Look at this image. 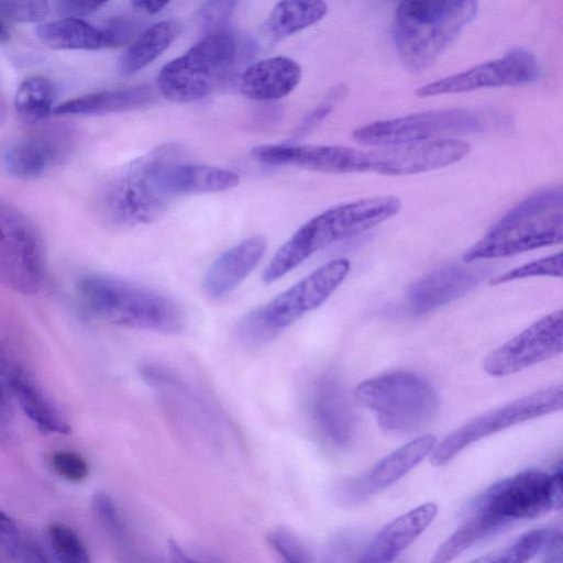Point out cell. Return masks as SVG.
<instances>
[{
    "label": "cell",
    "instance_id": "obj_1",
    "mask_svg": "<svg viewBox=\"0 0 563 563\" xmlns=\"http://www.w3.org/2000/svg\"><path fill=\"white\" fill-rule=\"evenodd\" d=\"M76 290L89 311L117 325L161 334L180 333L186 325L170 297L121 277L89 274L78 279Z\"/></svg>",
    "mask_w": 563,
    "mask_h": 563
},
{
    "label": "cell",
    "instance_id": "obj_2",
    "mask_svg": "<svg viewBox=\"0 0 563 563\" xmlns=\"http://www.w3.org/2000/svg\"><path fill=\"white\" fill-rule=\"evenodd\" d=\"M477 0H400L393 22L397 55L412 73L427 69L476 16Z\"/></svg>",
    "mask_w": 563,
    "mask_h": 563
},
{
    "label": "cell",
    "instance_id": "obj_3",
    "mask_svg": "<svg viewBox=\"0 0 563 563\" xmlns=\"http://www.w3.org/2000/svg\"><path fill=\"white\" fill-rule=\"evenodd\" d=\"M563 241V191L539 190L508 210L487 233L466 250L462 260L506 257Z\"/></svg>",
    "mask_w": 563,
    "mask_h": 563
},
{
    "label": "cell",
    "instance_id": "obj_4",
    "mask_svg": "<svg viewBox=\"0 0 563 563\" xmlns=\"http://www.w3.org/2000/svg\"><path fill=\"white\" fill-rule=\"evenodd\" d=\"M180 152L175 144L159 145L114 172L99 195V209L106 222L126 229L161 218L174 200L163 191L159 172Z\"/></svg>",
    "mask_w": 563,
    "mask_h": 563
},
{
    "label": "cell",
    "instance_id": "obj_5",
    "mask_svg": "<svg viewBox=\"0 0 563 563\" xmlns=\"http://www.w3.org/2000/svg\"><path fill=\"white\" fill-rule=\"evenodd\" d=\"M350 272L346 258L324 263L267 303L243 314L234 327L236 340L257 349L276 339L306 313L320 307Z\"/></svg>",
    "mask_w": 563,
    "mask_h": 563
},
{
    "label": "cell",
    "instance_id": "obj_6",
    "mask_svg": "<svg viewBox=\"0 0 563 563\" xmlns=\"http://www.w3.org/2000/svg\"><path fill=\"white\" fill-rule=\"evenodd\" d=\"M238 56V41L228 30L206 34L185 54L161 69L157 89L172 102L200 100L224 84Z\"/></svg>",
    "mask_w": 563,
    "mask_h": 563
},
{
    "label": "cell",
    "instance_id": "obj_7",
    "mask_svg": "<svg viewBox=\"0 0 563 563\" xmlns=\"http://www.w3.org/2000/svg\"><path fill=\"white\" fill-rule=\"evenodd\" d=\"M355 400L372 410L387 431L409 433L428 424L438 409V396L422 377L393 372L358 384Z\"/></svg>",
    "mask_w": 563,
    "mask_h": 563
},
{
    "label": "cell",
    "instance_id": "obj_8",
    "mask_svg": "<svg viewBox=\"0 0 563 563\" xmlns=\"http://www.w3.org/2000/svg\"><path fill=\"white\" fill-rule=\"evenodd\" d=\"M562 507V467L549 474L531 468L492 485L472 509L486 511L506 526Z\"/></svg>",
    "mask_w": 563,
    "mask_h": 563
},
{
    "label": "cell",
    "instance_id": "obj_9",
    "mask_svg": "<svg viewBox=\"0 0 563 563\" xmlns=\"http://www.w3.org/2000/svg\"><path fill=\"white\" fill-rule=\"evenodd\" d=\"M45 269L38 231L24 213L0 200V284L24 295L35 294Z\"/></svg>",
    "mask_w": 563,
    "mask_h": 563
},
{
    "label": "cell",
    "instance_id": "obj_10",
    "mask_svg": "<svg viewBox=\"0 0 563 563\" xmlns=\"http://www.w3.org/2000/svg\"><path fill=\"white\" fill-rule=\"evenodd\" d=\"M563 408V389L561 385L540 389L503 407L487 411L434 445L430 462L440 466L453 459L470 444L508 427L544 416Z\"/></svg>",
    "mask_w": 563,
    "mask_h": 563
},
{
    "label": "cell",
    "instance_id": "obj_11",
    "mask_svg": "<svg viewBox=\"0 0 563 563\" xmlns=\"http://www.w3.org/2000/svg\"><path fill=\"white\" fill-rule=\"evenodd\" d=\"M482 129L483 122L474 111L444 109L376 121L356 129L353 139L364 145L389 146L475 133Z\"/></svg>",
    "mask_w": 563,
    "mask_h": 563
},
{
    "label": "cell",
    "instance_id": "obj_12",
    "mask_svg": "<svg viewBox=\"0 0 563 563\" xmlns=\"http://www.w3.org/2000/svg\"><path fill=\"white\" fill-rule=\"evenodd\" d=\"M539 75L540 66L537 58L526 49L516 48L500 58L421 86L416 90V95L426 98L482 88L520 86L536 81Z\"/></svg>",
    "mask_w": 563,
    "mask_h": 563
},
{
    "label": "cell",
    "instance_id": "obj_13",
    "mask_svg": "<svg viewBox=\"0 0 563 563\" xmlns=\"http://www.w3.org/2000/svg\"><path fill=\"white\" fill-rule=\"evenodd\" d=\"M562 350L563 311L559 309L490 352L483 367L492 376H507L552 358Z\"/></svg>",
    "mask_w": 563,
    "mask_h": 563
},
{
    "label": "cell",
    "instance_id": "obj_14",
    "mask_svg": "<svg viewBox=\"0 0 563 563\" xmlns=\"http://www.w3.org/2000/svg\"><path fill=\"white\" fill-rule=\"evenodd\" d=\"M470 151L467 142L444 137L380 146L366 154L368 170L388 176H409L455 164Z\"/></svg>",
    "mask_w": 563,
    "mask_h": 563
},
{
    "label": "cell",
    "instance_id": "obj_15",
    "mask_svg": "<svg viewBox=\"0 0 563 563\" xmlns=\"http://www.w3.org/2000/svg\"><path fill=\"white\" fill-rule=\"evenodd\" d=\"M251 155L263 164L296 166L320 173L368 170L366 152L341 145L263 144L253 147Z\"/></svg>",
    "mask_w": 563,
    "mask_h": 563
},
{
    "label": "cell",
    "instance_id": "obj_16",
    "mask_svg": "<svg viewBox=\"0 0 563 563\" xmlns=\"http://www.w3.org/2000/svg\"><path fill=\"white\" fill-rule=\"evenodd\" d=\"M0 379L38 430L57 434L70 432L67 420L44 394L34 375L4 343H0Z\"/></svg>",
    "mask_w": 563,
    "mask_h": 563
},
{
    "label": "cell",
    "instance_id": "obj_17",
    "mask_svg": "<svg viewBox=\"0 0 563 563\" xmlns=\"http://www.w3.org/2000/svg\"><path fill=\"white\" fill-rule=\"evenodd\" d=\"M69 133L62 129H44L12 141L3 151L4 168L21 179L37 178L58 164L70 148Z\"/></svg>",
    "mask_w": 563,
    "mask_h": 563
},
{
    "label": "cell",
    "instance_id": "obj_18",
    "mask_svg": "<svg viewBox=\"0 0 563 563\" xmlns=\"http://www.w3.org/2000/svg\"><path fill=\"white\" fill-rule=\"evenodd\" d=\"M483 272L461 264H449L413 283L407 292L409 309L424 314L448 305L471 291L481 282Z\"/></svg>",
    "mask_w": 563,
    "mask_h": 563
},
{
    "label": "cell",
    "instance_id": "obj_19",
    "mask_svg": "<svg viewBox=\"0 0 563 563\" xmlns=\"http://www.w3.org/2000/svg\"><path fill=\"white\" fill-rule=\"evenodd\" d=\"M435 442L433 434L418 437L384 457L363 477L342 487L338 494L349 500L362 499L390 486L419 464Z\"/></svg>",
    "mask_w": 563,
    "mask_h": 563
},
{
    "label": "cell",
    "instance_id": "obj_20",
    "mask_svg": "<svg viewBox=\"0 0 563 563\" xmlns=\"http://www.w3.org/2000/svg\"><path fill=\"white\" fill-rule=\"evenodd\" d=\"M239 183L240 176L235 172L187 163L183 152L169 158L159 172L161 187L173 200L179 196L225 191Z\"/></svg>",
    "mask_w": 563,
    "mask_h": 563
},
{
    "label": "cell",
    "instance_id": "obj_21",
    "mask_svg": "<svg viewBox=\"0 0 563 563\" xmlns=\"http://www.w3.org/2000/svg\"><path fill=\"white\" fill-rule=\"evenodd\" d=\"M266 246L265 238L254 235L223 252L205 275V292L217 299L233 291L261 262Z\"/></svg>",
    "mask_w": 563,
    "mask_h": 563
},
{
    "label": "cell",
    "instance_id": "obj_22",
    "mask_svg": "<svg viewBox=\"0 0 563 563\" xmlns=\"http://www.w3.org/2000/svg\"><path fill=\"white\" fill-rule=\"evenodd\" d=\"M301 67L292 58L274 56L250 65L241 75L240 91L255 101H273L289 95L301 79Z\"/></svg>",
    "mask_w": 563,
    "mask_h": 563
},
{
    "label": "cell",
    "instance_id": "obj_23",
    "mask_svg": "<svg viewBox=\"0 0 563 563\" xmlns=\"http://www.w3.org/2000/svg\"><path fill=\"white\" fill-rule=\"evenodd\" d=\"M437 511L435 504L427 503L394 519L374 538L361 561H393L427 529Z\"/></svg>",
    "mask_w": 563,
    "mask_h": 563
},
{
    "label": "cell",
    "instance_id": "obj_24",
    "mask_svg": "<svg viewBox=\"0 0 563 563\" xmlns=\"http://www.w3.org/2000/svg\"><path fill=\"white\" fill-rule=\"evenodd\" d=\"M314 420L324 435L340 446L352 440V420L344 393L335 377L327 375L316 386L312 397Z\"/></svg>",
    "mask_w": 563,
    "mask_h": 563
},
{
    "label": "cell",
    "instance_id": "obj_25",
    "mask_svg": "<svg viewBox=\"0 0 563 563\" xmlns=\"http://www.w3.org/2000/svg\"><path fill=\"white\" fill-rule=\"evenodd\" d=\"M155 100L151 87L139 85L133 87L103 90L68 100L53 112L58 115H95L125 112L145 108Z\"/></svg>",
    "mask_w": 563,
    "mask_h": 563
},
{
    "label": "cell",
    "instance_id": "obj_26",
    "mask_svg": "<svg viewBox=\"0 0 563 563\" xmlns=\"http://www.w3.org/2000/svg\"><path fill=\"white\" fill-rule=\"evenodd\" d=\"M180 32L181 25L174 19L147 27L121 55L118 64L120 75L129 77L150 65L173 44Z\"/></svg>",
    "mask_w": 563,
    "mask_h": 563
},
{
    "label": "cell",
    "instance_id": "obj_27",
    "mask_svg": "<svg viewBox=\"0 0 563 563\" xmlns=\"http://www.w3.org/2000/svg\"><path fill=\"white\" fill-rule=\"evenodd\" d=\"M542 555L544 562L562 561V532L560 528L544 527L521 536L500 554L479 559L481 562L523 563Z\"/></svg>",
    "mask_w": 563,
    "mask_h": 563
},
{
    "label": "cell",
    "instance_id": "obj_28",
    "mask_svg": "<svg viewBox=\"0 0 563 563\" xmlns=\"http://www.w3.org/2000/svg\"><path fill=\"white\" fill-rule=\"evenodd\" d=\"M324 0H279L272 10L266 29L275 40H282L302 31L327 14Z\"/></svg>",
    "mask_w": 563,
    "mask_h": 563
},
{
    "label": "cell",
    "instance_id": "obj_29",
    "mask_svg": "<svg viewBox=\"0 0 563 563\" xmlns=\"http://www.w3.org/2000/svg\"><path fill=\"white\" fill-rule=\"evenodd\" d=\"M36 36L56 49H98L101 45L99 29L77 18H66L40 24Z\"/></svg>",
    "mask_w": 563,
    "mask_h": 563
},
{
    "label": "cell",
    "instance_id": "obj_30",
    "mask_svg": "<svg viewBox=\"0 0 563 563\" xmlns=\"http://www.w3.org/2000/svg\"><path fill=\"white\" fill-rule=\"evenodd\" d=\"M506 525L495 516L478 509H472L471 516L438 549L435 563L449 562L466 549L495 533Z\"/></svg>",
    "mask_w": 563,
    "mask_h": 563
},
{
    "label": "cell",
    "instance_id": "obj_31",
    "mask_svg": "<svg viewBox=\"0 0 563 563\" xmlns=\"http://www.w3.org/2000/svg\"><path fill=\"white\" fill-rule=\"evenodd\" d=\"M54 87L44 77L24 79L14 96V108L19 117L27 123H37L53 112Z\"/></svg>",
    "mask_w": 563,
    "mask_h": 563
},
{
    "label": "cell",
    "instance_id": "obj_32",
    "mask_svg": "<svg viewBox=\"0 0 563 563\" xmlns=\"http://www.w3.org/2000/svg\"><path fill=\"white\" fill-rule=\"evenodd\" d=\"M91 509L99 525L117 547L126 555H134L135 551L126 527L111 496L104 492H96L91 498Z\"/></svg>",
    "mask_w": 563,
    "mask_h": 563
},
{
    "label": "cell",
    "instance_id": "obj_33",
    "mask_svg": "<svg viewBox=\"0 0 563 563\" xmlns=\"http://www.w3.org/2000/svg\"><path fill=\"white\" fill-rule=\"evenodd\" d=\"M46 534L52 552L58 561L65 563L90 562L86 544L70 527L53 522L47 527Z\"/></svg>",
    "mask_w": 563,
    "mask_h": 563
},
{
    "label": "cell",
    "instance_id": "obj_34",
    "mask_svg": "<svg viewBox=\"0 0 563 563\" xmlns=\"http://www.w3.org/2000/svg\"><path fill=\"white\" fill-rule=\"evenodd\" d=\"M563 274V254L562 252L534 260L511 271L490 278L489 284L493 286L505 284L508 282L522 279L532 276H554L562 277Z\"/></svg>",
    "mask_w": 563,
    "mask_h": 563
},
{
    "label": "cell",
    "instance_id": "obj_35",
    "mask_svg": "<svg viewBox=\"0 0 563 563\" xmlns=\"http://www.w3.org/2000/svg\"><path fill=\"white\" fill-rule=\"evenodd\" d=\"M240 0H206L197 12V21L207 33L227 30Z\"/></svg>",
    "mask_w": 563,
    "mask_h": 563
},
{
    "label": "cell",
    "instance_id": "obj_36",
    "mask_svg": "<svg viewBox=\"0 0 563 563\" xmlns=\"http://www.w3.org/2000/svg\"><path fill=\"white\" fill-rule=\"evenodd\" d=\"M47 0H0V15L14 22L35 23L49 13Z\"/></svg>",
    "mask_w": 563,
    "mask_h": 563
},
{
    "label": "cell",
    "instance_id": "obj_37",
    "mask_svg": "<svg viewBox=\"0 0 563 563\" xmlns=\"http://www.w3.org/2000/svg\"><path fill=\"white\" fill-rule=\"evenodd\" d=\"M49 465L54 473L70 483H80L89 475L87 461L73 451H55L49 456Z\"/></svg>",
    "mask_w": 563,
    "mask_h": 563
},
{
    "label": "cell",
    "instance_id": "obj_38",
    "mask_svg": "<svg viewBox=\"0 0 563 563\" xmlns=\"http://www.w3.org/2000/svg\"><path fill=\"white\" fill-rule=\"evenodd\" d=\"M267 543L285 561L290 563L309 562V554L302 542L288 529L276 528L267 537Z\"/></svg>",
    "mask_w": 563,
    "mask_h": 563
},
{
    "label": "cell",
    "instance_id": "obj_39",
    "mask_svg": "<svg viewBox=\"0 0 563 563\" xmlns=\"http://www.w3.org/2000/svg\"><path fill=\"white\" fill-rule=\"evenodd\" d=\"M141 30L140 21L130 16L109 19L99 30L102 47H118L130 43Z\"/></svg>",
    "mask_w": 563,
    "mask_h": 563
},
{
    "label": "cell",
    "instance_id": "obj_40",
    "mask_svg": "<svg viewBox=\"0 0 563 563\" xmlns=\"http://www.w3.org/2000/svg\"><path fill=\"white\" fill-rule=\"evenodd\" d=\"M346 87L336 86L327 99L309 112L294 131L292 139H299L314 130L332 111L333 106L345 96Z\"/></svg>",
    "mask_w": 563,
    "mask_h": 563
},
{
    "label": "cell",
    "instance_id": "obj_41",
    "mask_svg": "<svg viewBox=\"0 0 563 563\" xmlns=\"http://www.w3.org/2000/svg\"><path fill=\"white\" fill-rule=\"evenodd\" d=\"M108 0H56L58 9L66 14L70 15H86L89 14Z\"/></svg>",
    "mask_w": 563,
    "mask_h": 563
},
{
    "label": "cell",
    "instance_id": "obj_42",
    "mask_svg": "<svg viewBox=\"0 0 563 563\" xmlns=\"http://www.w3.org/2000/svg\"><path fill=\"white\" fill-rule=\"evenodd\" d=\"M172 0H131L132 5L145 13L154 14L163 10Z\"/></svg>",
    "mask_w": 563,
    "mask_h": 563
},
{
    "label": "cell",
    "instance_id": "obj_43",
    "mask_svg": "<svg viewBox=\"0 0 563 563\" xmlns=\"http://www.w3.org/2000/svg\"><path fill=\"white\" fill-rule=\"evenodd\" d=\"M7 389L5 385L0 380V427L5 426L12 415Z\"/></svg>",
    "mask_w": 563,
    "mask_h": 563
},
{
    "label": "cell",
    "instance_id": "obj_44",
    "mask_svg": "<svg viewBox=\"0 0 563 563\" xmlns=\"http://www.w3.org/2000/svg\"><path fill=\"white\" fill-rule=\"evenodd\" d=\"M9 40V32L4 25L0 22V43H5Z\"/></svg>",
    "mask_w": 563,
    "mask_h": 563
},
{
    "label": "cell",
    "instance_id": "obj_45",
    "mask_svg": "<svg viewBox=\"0 0 563 563\" xmlns=\"http://www.w3.org/2000/svg\"><path fill=\"white\" fill-rule=\"evenodd\" d=\"M13 521L7 514L0 510V526Z\"/></svg>",
    "mask_w": 563,
    "mask_h": 563
}]
</instances>
